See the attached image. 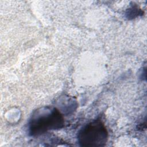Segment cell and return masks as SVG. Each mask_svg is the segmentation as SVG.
I'll return each mask as SVG.
<instances>
[{
	"instance_id": "7a4b0ae2",
	"label": "cell",
	"mask_w": 147,
	"mask_h": 147,
	"mask_svg": "<svg viewBox=\"0 0 147 147\" xmlns=\"http://www.w3.org/2000/svg\"><path fill=\"white\" fill-rule=\"evenodd\" d=\"M108 137L107 130L99 119L94 120L84 126L78 133L79 145L85 147L105 146Z\"/></svg>"
},
{
	"instance_id": "6da1fadb",
	"label": "cell",
	"mask_w": 147,
	"mask_h": 147,
	"mask_svg": "<svg viewBox=\"0 0 147 147\" xmlns=\"http://www.w3.org/2000/svg\"><path fill=\"white\" fill-rule=\"evenodd\" d=\"M64 119L56 107L44 106L35 110L29 122V133L31 136H38L50 130L63 127Z\"/></svg>"
}]
</instances>
